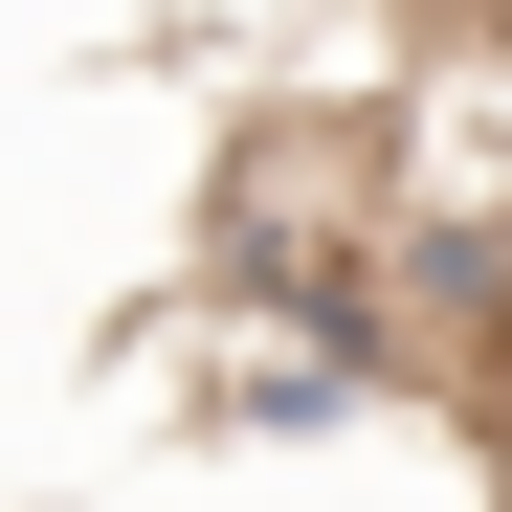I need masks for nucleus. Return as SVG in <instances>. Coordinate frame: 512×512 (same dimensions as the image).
Here are the masks:
<instances>
[]
</instances>
